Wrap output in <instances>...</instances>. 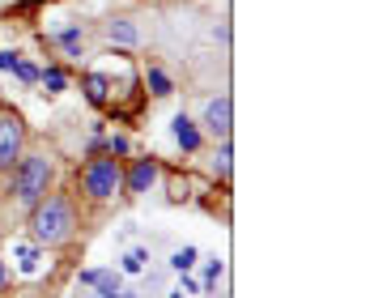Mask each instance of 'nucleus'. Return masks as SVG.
<instances>
[{
    "instance_id": "obj_6",
    "label": "nucleus",
    "mask_w": 370,
    "mask_h": 298,
    "mask_svg": "<svg viewBox=\"0 0 370 298\" xmlns=\"http://www.w3.org/2000/svg\"><path fill=\"white\" fill-rule=\"evenodd\" d=\"M158 175H162V166H158L153 158H136V162H132V171L124 175V188H128V196H141V192H149V188L158 183Z\"/></svg>"
},
{
    "instance_id": "obj_8",
    "label": "nucleus",
    "mask_w": 370,
    "mask_h": 298,
    "mask_svg": "<svg viewBox=\"0 0 370 298\" xmlns=\"http://www.w3.org/2000/svg\"><path fill=\"white\" fill-rule=\"evenodd\" d=\"M145 85H149V94H153V98H170V94H175L170 73H166V68H158V64H149V68H145Z\"/></svg>"
},
{
    "instance_id": "obj_16",
    "label": "nucleus",
    "mask_w": 370,
    "mask_h": 298,
    "mask_svg": "<svg viewBox=\"0 0 370 298\" xmlns=\"http://www.w3.org/2000/svg\"><path fill=\"white\" fill-rule=\"evenodd\" d=\"M55 43H60L68 55H81V26H68V30H60V34H55Z\"/></svg>"
},
{
    "instance_id": "obj_5",
    "label": "nucleus",
    "mask_w": 370,
    "mask_h": 298,
    "mask_svg": "<svg viewBox=\"0 0 370 298\" xmlns=\"http://www.w3.org/2000/svg\"><path fill=\"white\" fill-rule=\"evenodd\" d=\"M21 141H26V128L17 115H0V171H13V162L21 158Z\"/></svg>"
},
{
    "instance_id": "obj_20",
    "label": "nucleus",
    "mask_w": 370,
    "mask_h": 298,
    "mask_svg": "<svg viewBox=\"0 0 370 298\" xmlns=\"http://www.w3.org/2000/svg\"><path fill=\"white\" fill-rule=\"evenodd\" d=\"M21 55L17 51H0V73H13V64H17Z\"/></svg>"
},
{
    "instance_id": "obj_19",
    "label": "nucleus",
    "mask_w": 370,
    "mask_h": 298,
    "mask_svg": "<svg viewBox=\"0 0 370 298\" xmlns=\"http://www.w3.org/2000/svg\"><path fill=\"white\" fill-rule=\"evenodd\" d=\"M102 145H107V154H111V158H128V149H132V141H128V137H111V141H102Z\"/></svg>"
},
{
    "instance_id": "obj_9",
    "label": "nucleus",
    "mask_w": 370,
    "mask_h": 298,
    "mask_svg": "<svg viewBox=\"0 0 370 298\" xmlns=\"http://www.w3.org/2000/svg\"><path fill=\"white\" fill-rule=\"evenodd\" d=\"M107 38H111V43H119V47H136V43H141V30H136L132 21H124V17H119V21H107Z\"/></svg>"
},
{
    "instance_id": "obj_1",
    "label": "nucleus",
    "mask_w": 370,
    "mask_h": 298,
    "mask_svg": "<svg viewBox=\"0 0 370 298\" xmlns=\"http://www.w3.org/2000/svg\"><path fill=\"white\" fill-rule=\"evenodd\" d=\"M72 226H77V218H72V205L64 196H43L34 205V213H30V235H34L38 248L68 243L72 239Z\"/></svg>"
},
{
    "instance_id": "obj_3",
    "label": "nucleus",
    "mask_w": 370,
    "mask_h": 298,
    "mask_svg": "<svg viewBox=\"0 0 370 298\" xmlns=\"http://www.w3.org/2000/svg\"><path fill=\"white\" fill-rule=\"evenodd\" d=\"M81 188H85L89 201H111V196L124 188V166H119V158H94V162H85Z\"/></svg>"
},
{
    "instance_id": "obj_17",
    "label": "nucleus",
    "mask_w": 370,
    "mask_h": 298,
    "mask_svg": "<svg viewBox=\"0 0 370 298\" xmlns=\"http://www.w3.org/2000/svg\"><path fill=\"white\" fill-rule=\"evenodd\" d=\"M145 260H149V252H145V248H132V252L124 256V273H141Z\"/></svg>"
},
{
    "instance_id": "obj_13",
    "label": "nucleus",
    "mask_w": 370,
    "mask_h": 298,
    "mask_svg": "<svg viewBox=\"0 0 370 298\" xmlns=\"http://www.w3.org/2000/svg\"><path fill=\"white\" fill-rule=\"evenodd\" d=\"M38 81L47 85V94H64V90H68V73H64L60 64H51V68H43V73H38Z\"/></svg>"
},
{
    "instance_id": "obj_21",
    "label": "nucleus",
    "mask_w": 370,
    "mask_h": 298,
    "mask_svg": "<svg viewBox=\"0 0 370 298\" xmlns=\"http://www.w3.org/2000/svg\"><path fill=\"white\" fill-rule=\"evenodd\" d=\"M98 273H102V269H85V273H81V286H94V282H98Z\"/></svg>"
},
{
    "instance_id": "obj_22",
    "label": "nucleus",
    "mask_w": 370,
    "mask_h": 298,
    "mask_svg": "<svg viewBox=\"0 0 370 298\" xmlns=\"http://www.w3.org/2000/svg\"><path fill=\"white\" fill-rule=\"evenodd\" d=\"M9 286V269H4V260H0V290Z\"/></svg>"
},
{
    "instance_id": "obj_4",
    "label": "nucleus",
    "mask_w": 370,
    "mask_h": 298,
    "mask_svg": "<svg viewBox=\"0 0 370 298\" xmlns=\"http://www.w3.org/2000/svg\"><path fill=\"white\" fill-rule=\"evenodd\" d=\"M205 132L209 137H217V141H226L230 137V128H234V98L230 94H217V98H209V107H205Z\"/></svg>"
},
{
    "instance_id": "obj_2",
    "label": "nucleus",
    "mask_w": 370,
    "mask_h": 298,
    "mask_svg": "<svg viewBox=\"0 0 370 298\" xmlns=\"http://www.w3.org/2000/svg\"><path fill=\"white\" fill-rule=\"evenodd\" d=\"M47 183H51V158L47 154H26V158H17V166H13V196L21 201V205H38L43 196H47Z\"/></svg>"
},
{
    "instance_id": "obj_7",
    "label": "nucleus",
    "mask_w": 370,
    "mask_h": 298,
    "mask_svg": "<svg viewBox=\"0 0 370 298\" xmlns=\"http://www.w3.org/2000/svg\"><path fill=\"white\" fill-rule=\"evenodd\" d=\"M170 132H175V141H179V149H183V154H196V149H200V128H196L183 111L170 119Z\"/></svg>"
},
{
    "instance_id": "obj_12",
    "label": "nucleus",
    "mask_w": 370,
    "mask_h": 298,
    "mask_svg": "<svg viewBox=\"0 0 370 298\" xmlns=\"http://www.w3.org/2000/svg\"><path fill=\"white\" fill-rule=\"evenodd\" d=\"M13 256H17V269L21 273H38V243H13Z\"/></svg>"
},
{
    "instance_id": "obj_14",
    "label": "nucleus",
    "mask_w": 370,
    "mask_h": 298,
    "mask_svg": "<svg viewBox=\"0 0 370 298\" xmlns=\"http://www.w3.org/2000/svg\"><path fill=\"white\" fill-rule=\"evenodd\" d=\"M230 158H234V149H230V137L217 145V158H213V175L217 179H230Z\"/></svg>"
},
{
    "instance_id": "obj_11",
    "label": "nucleus",
    "mask_w": 370,
    "mask_h": 298,
    "mask_svg": "<svg viewBox=\"0 0 370 298\" xmlns=\"http://www.w3.org/2000/svg\"><path fill=\"white\" fill-rule=\"evenodd\" d=\"M94 298H124V277L119 273H111V269H102L98 273V282H94Z\"/></svg>"
},
{
    "instance_id": "obj_15",
    "label": "nucleus",
    "mask_w": 370,
    "mask_h": 298,
    "mask_svg": "<svg viewBox=\"0 0 370 298\" xmlns=\"http://www.w3.org/2000/svg\"><path fill=\"white\" fill-rule=\"evenodd\" d=\"M196 256H200V252H196L192 243H187V248H175V252H170V269H175V273H187V269L196 265Z\"/></svg>"
},
{
    "instance_id": "obj_10",
    "label": "nucleus",
    "mask_w": 370,
    "mask_h": 298,
    "mask_svg": "<svg viewBox=\"0 0 370 298\" xmlns=\"http://www.w3.org/2000/svg\"><path fill=\"white\" fill-rule=\"evenodd\" d=\"M107 90H111V81H107L102 73H85V98H89L94 107H107V98H111Z\"/></svg>"
},
{
    "instance_id": "obj_18",
    "label": "nucleus",
    "mask_w": 370,
    "mask_h": 298,
    "mask_svg": "<svg viewBox=\"0 0 370 298\" xmlns=\"http://www.w3.org/2000/svg\"><path fill=\"white\" fill-rule=\"evenodd\" d=\"M13 73H17V81H21V85H34V81H38V68H34L30 60H17V64H13Z\"/></svg>"
}]
</instances>
